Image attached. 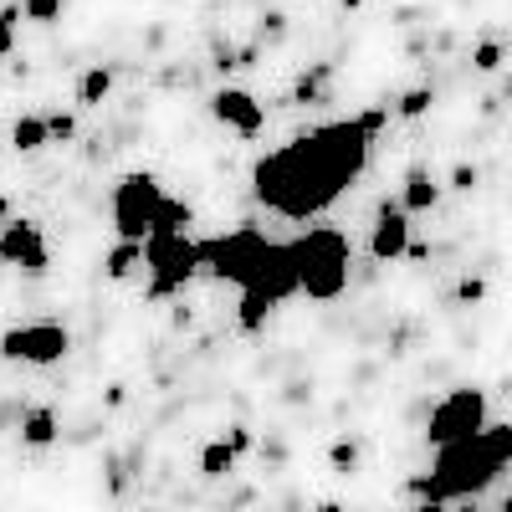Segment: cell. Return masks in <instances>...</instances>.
<instances>
[{
  "label": "cell",
  "mask_w": 512,
  "mask_h": 512,
  "mask_svg": "<svg viewBox=\"0 0 512 512\" xmlns=\"http://www.w3.org/2000/svg\"><path fill=\"white\" fill-rule=\"evenodd\" d=\"M384 118H390L384 108H369L359 118L323 123L313 134H297L282 149L262 154L251 169L256 205L282 216V221H318L369 169V144H374Z\"/></svg>",
  "instance_id": "obj_1"
},
{
  "label": "cell",
  "mask_w": 512,
  "mask_h": 512,
  "mask_svg": "<svg viewBox=\"0 0 512 512\" xmlns=\"http://www.w3.org/2000/svg\"><path fill=\"white\" fill-rule=\"evenodd\" d=\"M200 267H210V277H221L241 292V328L256 333L287 297L303 292L297 282V256L292 241H267L256 226L226 231V236H210L200 241Z\"/></svg>",
  "instance_id": "obj_2"
},
{
  "label": "cell",
  "mask_w": 512,
  "mask_h": 512,
  "mask_svg": "<svg viewBox=\"0 0 512 512\" xmlns=\"http://www.w3.org/2000/svg\"><path fill=\"white\" fill-rule=\"evenodd\" d=\"M507 461H512V420L487 425V431H477L472 441L441 446L431 477H415L410 492H415L420 502H461V497H477V492H487V487L502 477Z\"/></svg>",
  "instance_id": "obj_3"
},
{
  "label": "cell",
  "mask_w": 512,
  "mask_h": 512,
  "mask_svg": "<svg viewBox=\"0 0 512 512\" xmlns=\"http://www.w3.org/2000/svg\"><path fill=\"white\" fill-rule=\"evenodd\" d=\"M113 231L118 241H149L154 231H185L195 216H190V205L169 195L149 169H134V175H123L113 185Z\"/></svg>",
  "instance_id": "obj_4"
},
{
  "label": "cell",
  "mask_w": 512,
  "mask_h": 512,
  "mask_svg": "<svg viewBox=\"0 0 512 512\" xmlns=\"http://www.w3.org/2000/svg\"><path fill=\"white\" fill-rule=\"evenodd\" d=\"M292 256H297V282L313 303H333L349 287V267H354V246L338 226H308L292 236Z\"/></svg>",
  "instance_id": "obj_5"
},
{
  "label": "cell",
  "mask_w": 512,
  "mask_h": 512,
  "mask_svg": "<svg viewBox=\"0 0 512 512\" xmlns=\"http://www.w3.org/2000/svg\"><path fill=\"white\" fill-rule=\"evenodd\" d=\"M144 267H149V297L164 303L190 287V277L200 272V241H190L185 231H154L144 241Z\"/></svg>",
  "instance_id": "obj_6"
},
{
  "label": "cell",
  "mask_w": 512,
  "mask_h": 512,
  "mask_svg": "<svg viewBox=\"0 0 512 512\" xmlns=\"http://www.w3.org/2000/svg\"><path fill=\"white\" fill-rule=\"evenodd\" d=\"M477 431H487V395L482 390H451L436 410H431V420H425V441H431L436 451L441 446H456V441H472Z\"/></svg>",
  "instance_id": "obj_7"
},
{
  "label": "cell",
  "mask_w": 512,
  "mask_h": 512,
  "mask_svg": "<svg viewBox=\"0 0 512 512\" xmlns=\"http://www.w3.org/2000/svg\"><path fill=\"white\" fill-rule=\"evenodd\" d=\"M72 349V333L62 323H21L0 333V359L11 364H57Z\"/></svg>",
  "instance_id": "obj_8"
},
{
  "label": "cell",
  "mask_w": 512,
  "mask_h": 512,
  "mask_svg": "<svg viewBox=\"0 0 512 512\" xmlns=\"http://www.w3.org/2000/svg\"><path fill=\"white\" fill-rule=\"evenodd\" d=\"M0 262L6 267H21V272H31V277H41L52 267V251H47V236H41V226L36 221H6L0 226Z\"/></svg>",
  "instance_id": "obj_9"
},
{
  "label": "cell",
  "mask_w": 512,
  "mask_h": 512,
  "mask_svg": "<svg viewBox=\"0 0 512 512\" xmlns=\"http://www.w3.org/2000/svg\"><path fill=\"white\" fill-rule=\"evenodd\" d=\"M210 113H216V123H226L231 134H241V139H256V134H262V123H267V108L256 103L251 93H241V88H221L216 98H210Z\"/></svg>",
  "instance_id": "obj_10"
},
{
  "label": "cell",
  "mask_w": 512,
  "mask_h": 512,
  "mask_svg": "<svg viewBox=\"0 0 512 512\" xmlns=\"http://www.w3.org/2000/svg\"><path fill=\"white\" fill-rule=\"evenodd\" d=\"M369 256L374 262H400V256H410V216L400 205L379 210V221L369 231Z\"/></svg>",
  "instance_id": "obj_11"
},
{
  "label": "cell",
  "mask_w": 512,
  "mask_h": 512,
  "mask_svg": "<svg viewBox=\"0 0 512 512\" xmlns=\"http://www.w3.org/2000/svg\"><path fill=\"white\" fill-rule=\"evenodd\" d=\"M11 144H16L21 154H36V149H47V144H52V123L41 118V113H21V118L11 123Z\"/></svg>",
  "instance_id": "obj_12"
},
{
  "label": "cell",
  "mask_w": 512,
  "mask_h": 512,
  "mask_svg": "<svg viewBox=\"0 0 512 512\" xmlns=\"http://www.w3.org/2000/svg\"><path fill=\"white\" fill-rule=\"evenodd\" d=\"M436 200H441V185L425 175V169H410V175H405V195H400L405 216H415V210H431Z\"/></svg>",
  "instance_id": "obj_13"
},
{
  "label": "cell",
  "mask_w": 512,
  "mask_h": 512,
  "mask_svg": "<svg viewBox=\"0 0 512 512\" xmlns=\"http://www.w3.org/2000/svg\"><path fill=\"white\" fill-rule=\"evenodd\" d=\"M21 441L26 446H52L57 441V410L52 405H31L21 420Z\"/></svg>",
  "instance_id": "obj_14"
},
{
  "label": "cell",
  "mask_w": 512,
  "mask_h": 512,
  "mask_svg": "<svg viewBox=\"0 0 512 512\" xmlns=\"http://www.w3.org/2000/svg\"><path fill=\"white\" fill-rule=\"evenodd\" d=\"M144 267V241H118L108 256H103V272L113 277V282H123V277H134Z\"/></svg>",
  "instance_id": "obj_15"
},
{
  "label": "cell",
  "mask_w": 512,
  "mask_h": 512,
  "mask_svg": "<svg viewBox=\"0 0 512 512\" xmlns=\"http://www.w3.org/2000/svg\"><path fill=\"white\" fill-rule=\"evenodd\" d=\"M108 93H113V72L108 67H88L77 77V108H98Z\"/></svg>",
  "instance_id": "obj_16"
},
{
  "label": "cell",
  "mask_w": 512,
  "mask_h": 512,
  "mask_svg": "<svg viewBox=\"0 0 512 512\" xmlns=\"http://www.w3.org/2000/svg\"><path fill=\"white\" fill-rule=\"evenodd\" d=\"M236 466V451H231V441H210L205 451H200V477H226Z\"/></svg>",
  "instance_id": "obj_17"
},
{
  "label": "cell",
  "mask_w": 512,
  "mask_h": 512,
  "mask_svg": "<svg viewBox=\"0 0 512 512\" xmlns=\"http://www.w3.org/2000/svg\"><path fill=\"white\" fill-rule=\"evenodd\" d=\"M21 21H36V26L62 21V0H21Z\"/></svg>",
  "instance_id": "obj_18"
},
{
  "label": "cell",
  "mask_w": 512,
  "mask_h": 512,
  "mask_svg": "<svg viewBox=\"0 0 512 512\" xmlns=\"http://www.w3.org/2000/svg\"><path fill=\"white\" fill-rule=\"evenodd\" d=\"M431 103H436V98H431V88H415V93H405V98L395 103V113H400V118H420Z\"/></svg>",
  "instance_id": "obj_19"
},
{
  "label": "cell",
  "mask_w": 512,
  "mask_h": 512,
  "mask_svg": "<svg viewBox=\"0 0 512 512\" xmlns=\"http://www.w3.org/2000/svg\"><path fill=\"white\" fill-rule=\"evenodd\" d=\"M472 67L477 72H497L502 67V47H497V41H482V47L472 52Z\"/></svg>",
  "instance_id": "obj_20"
},
{
  "label": "cell",
  "mask_w": 512,
  "mask_h": 512,
  "mask_svg": "<svg viewBox=\"0 0 512 512\" xmlns=\"http://www.w3.org/2000/svg\"><path fill=\"white\" fill-rule=\"evenodd\" d=\"M16 21H21V6L0 11V57H11V47H16Z\"/></svg>",
  "instance_id": "obj_21"
},
{
  "label": "cell",
  "mask_w": 512,
  "mask_h": 512,
  "mask_svg": "<svg viewBox=\"0 0 512 512\" xmlns=\"http://www.w3.org/2000/svg\"><path fill=\"white\" fill-rule=\"evenodd\" d=\"M47 123H52V139H77V118L72 113H52Z\"/></svg>",
  "instance_id": "obj_22"
},
{
  "label": "cell",
  "mask_w": 512,
  "mask_h": 512,
  "mask_svg": "<svg viewBox=\"0 0 512 512\" xmlns=\"http://www.w3.org/2000/svg\"><path fill=\"white\" fill-rule=\"evenodd\" d=\"M354 461H359V446L354 441H338L333 446V466H354Z\"/></svg>",
  "instance_id": "obj_23"
},
{
  "label": "cell",
  "mask_w": 512,
  "mask_h": 512,
  "mask_svg": "<svg viewBox=\"0 0 512 512\" xmlns=\"http://www.w3.org/2000/svg\"><path fill=\"white\" fill-rule=\"evenodd\" d=\"M482 292H487V282H477V277H466V282L456 287V297H466V303H477Z\"/></svg>",
  "instance_id": "obj_24"
},
{
  "label": "cell",
  "mask_w": 512,
  "mask_h": 512,
  "mask_svg": "<svg viewBox=\"0 0 512 512\" xmlns=\"http://www.w3.org/2000/svg\"><path fill=\"white\" fill-rule=\"evenodd\" d=\"M451 185H456V190H472V185H477V169H466V164H461L456 175H451Z\"/></svg>",
  "instance_id": "obj_25"
},
{
  "label": "cell",
  "mask_w": 512,
  "mask_h": 512,
  "mask_svg": "<svg viewBox=\"0 0 512 512\" xmlns=\"http://www.w3.org/2000/svg\"><path fill=\"white\" fill-rule=\"evenodd\" d=\"M246 446H251V436H246V431H241V425H236V431H231V451H236V456H241V451H246Z\"/></svg>",
  "instance_id": "obj_26"
},
{
  "label": "cell",
  "mask_w": 512,
  "mask_h": 512,
  "mask_svg": "<svg viewBox=\"0 0 512 512\" xmlns=\"http://www.w3.org/2000/svg\"><path fill=\"white\" fill-rule=\"evenodd\" d=\"M415 512H446V502H420Z\"/></svg>",
  "instance_id": "obj_27"
},
{
  "label": "cell",
  "mask_w": 512,
  "mask_h": 512,
  "mask_svg": "<svg viewBox=\"0 0 512 512\" xmlns=\"http://www.w3.org/2000/svg\"><path fill=\"white\" fill-rule=\"evenodd\" d=\"M318 512H338V507H333V502H323V507H318Z\"/></svg>",
  "instance_id": "obj_28"
},
{
  "label": "cell",
  "mask_w": 512,
  "mask_h": 512,
  "mask_svg": "<svg viewBox=\"0 0 512 512\" xmlns=\"http://www.w3.org/2000/svg\"><path fill=\"white\" fill-rule=\"evenodd\" d=\"M502 512H512V497H507V502H502Z\"/></svg>",
  "instance_id": "obj_29"
}]
</instances>
